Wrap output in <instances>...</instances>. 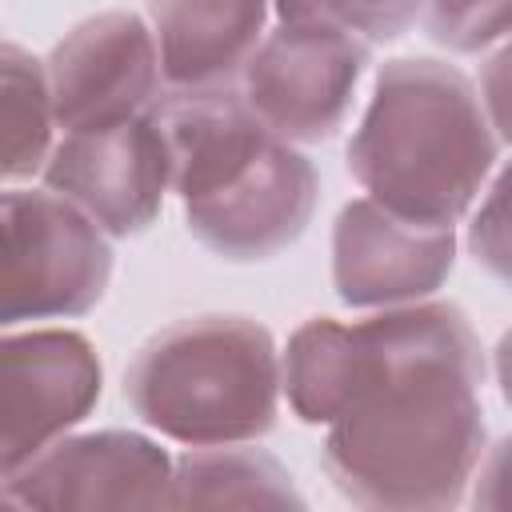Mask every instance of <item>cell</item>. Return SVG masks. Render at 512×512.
<instances>
[{
  "label": "cell",
  "instance_id": "cell-1",
  "mask_svg": "<svg viewBox=\"0 0 512 512\" xmlns=\"http://www.w3.org/2000/svg\"><path fill=\"white\" fill-rule=\"evenodd\" d=\"M496 160V128L464 72L440 60H388L356 136L348 172L388 212L452 228Z\"/></svg>",
  "mask_w": 512,
  "mask_h": 512
},
{
  "label": "cell",
  "instance_id": "cell-2",
  "mask_svg": "<svg viewBox=\"0 0 512 512\" xmlns=\"http://www.w3.org/2000/svg\"><path fill=\"white\" fill-rule=\"evenodd\" d=\"M480 376L420 372L328 424L324 472L360 508H452L484 460Z\"/></svg>",
  "mask_w": 512,
  "mask_h": 512
},
{
  "label": "cell",
  "instance_id": "cell-3",
  "mask_svg": "<svg viewBox=\"0 0 512 512\" xmlns=\"http://www.w3.org/2000/svg\"><path fill=\"white\" fill-rule=\"evenodd\" d=\"M284 364L248 316H188L140 344L124 372L128 408L188 448L244 444L276 424Z\"/></svg>",
  "mask_w": 512,
  "mask_h": 512
},
{
  "label": "cell",
  "instance_id": "cell-4",
  "mask_svg": "<svg viewBox=\"0 0 512 512\" xmlns=\"http://www.w3.org/2000/svg\"><path fill=\"white\" fill-rule=\"evenodd\" d=\"M284 392L304 424H336L376 392L420 372H468L484 380V348L456 304H400L340 324L308 320L284 352Z\"/></svg>",
  "mask_w": 512,
  "mask_h": 512
},
{
  "label": "cell",
  "instance_id": "cell-5",
  "mask_svg": "<svg viewBox=\"0 0 512 512\" xmlns=\"http://www.w3.org/2000/svg\"><path fill=\"white\" fill-rule=\"evenodd\" d=\"M0 320L80 316L112 276L104 228L60 192L8 188L0 216Z\"/></svg>",
  "mask_w": 512,
  "mask_h": 512
},
{
  "label": "cell",
  "instance_id": "cell-6",
  "mask_svg": "<svg viewBox=\"0 0 512 512\" xmlns=\"http://www.w3.org/2000/svg\"><path fill=\"white\" fill-rule=\"evenodd\" d=\"M368 64V40L312 20H280L244 68V100L284 140H328Z\"/></svg>",
  "mask_w": 512,
  "mask_h": 512
},
{
  "label": "cell",
  "instance_id": "cell-7",
  "mask_svg": "<svg viewBox=\"0 0 512 512\" xmlns=\"http://www.w3.org/2000/svg\"><path fill=\"white\" fill-rule=\"evenodd\" d=\"M44 180L52 192L84 208L104 232H144L172 188L168 140L156 112L148 108L116 124L64 132L44 164Z\"/></svg>",
  "mask_w": 512,
  "mask_h": 512
},
{
  "label": "cell",
  "instance_id": "cell-8",
  "mask_svg": "<svg viewBox=\"0 0 512 512\" xmlns=\"http://www.w3.org/2000/svg\"><path fill=\"white\" fill-rule=\"evenodd\" d=\"M176 460L136 432L64 436L4 472V508H172Z\"/></svg>",
  "mask_w": 512,
  "mask_h": 512
},
{
  "label": "cell",
  "instance_id": "cell-9",
  "mask_svg": "<svg viewBox=\"0 0 512 512\" xmlns=\"http://www.w3.org/2000/svg\"><path fill=\"white\" fill-rule=\"evenodd\" d=\"M100 400V360L80 332H12L0 344V468L16 472Z\"/></svg>",
  "mask_w": 512,
  "mask_h": 512
},
{
  "label": "cell",
  "instance_id": "cell-10",
  "mask_svg": "<svg viewBox=\"0 0 512 512\" xmlns=\"http://www.w3.org/2000/svg\"><path fill=\"white\" fill-rule=\"evenodd\" d=\"M56 128H100L148 112L160 100V52L132 12H100L76 24L48 56Z\"/></svg>",
  "mask_w": 512,
  "mask_h": 512
},
{
  "label": "cell",
  "instance_id": "cell-11",
  "mask_svg": "<svg viewBox=\"0 0 512 512\" xmlns=\"http://www.w3.org/2000/svg\"><path fill=\"white\" fill-rule=\"evenodd\" d=\"M316 192L320 180L312 160L300 156L292 140L272 136L228 184L184 200V220L188 232L224 260H268L300 240L312 220Z\"/></svg>",
  "mask_w": 512,
  "mask_h": 512
},
{
  "label": "cell",
  "instance_id": "cell-12",
  "mask_svg": "<svg viewBox=\"0 0 512 512\" xmlns=\"http://www.w3.org/2000/svg\"><path fill=\"white\" fill-rule=\"evenodd\" d=\"M452 260V228L404 220L372 196L344 204L332 228V284L352 308L416 304L444 284Z\"/></svg>",
  "mask_w": 512,
  "mask_h": 512
},
{
  "label": "cell",
  "instance_id": "cell-13",
  "mask_svg": "<svg viewBox=\"0 0 512 512\" xmlns=\"http://www.w3.org/2000/svg\"><path fill=\"white\" fill-rule=\"evenodd\" d=\"M268 0H148L168 88H232L264 40Z\"/></svg>",
  "mask_w": 512,
  "mask_h": 512
},
{
  "label": "cell",
  "instance_id": "cell-14",
  "mask_svg": "<svg viewBox=\"0 0 512 512\" xmlns=\"http://www.w3.org/2000/svg\"><path fill=\"white\" fill-rule=\"evenodd\" d=\"M304 508L288 468L240 444L192 448L176 460L172 508Z\"/></svg>",
  "mask_w": 512,
  "mask_h": 512
},
{
  "label": "cell",
  "instance_id": "cell-15",
  "mask_svg": "<svg viewBox=\"0 0 512 512\" xmlns=\"http://www.w3.org/2000/svg\"><path fill=\"white\" fill-rule=\"evenodd\" d=\"M52 88L48 68L20 44L0 48V172L4 180H24L40 172L52 156Z\"/></svg>",
  "mask_w": 512,
  "mask_h": 512
},
{
  "label": "cell",
  "instance_id": "cell-16",
  "mask_svg": "<svg viewBox=\"0 0 512 512\" xmlns=\"http://www.w3.org/2000/svg\"><path fill=\"white\" fill-rule=\"evenodd\" d=\"M272 4L280 20L332 24L368 44L396 40L424 8V0H272Z\"/></svg>",
  "mask_w": 512,
  "mask_h": 512
},
{
  "label": "cell",
  "instance_id": "cell-17",
  "mask_svg": "<svg viewBox=\"0 0 512 512\" xmlns=\"http://www.w3.org/2000/svg\"><path fill=\"white\" fill-rule=\"evenodd\" d=\"M424 28L452 52H480L512 36V0H424Z\"/></svg>",
  "mask_w": 512,
  "mask_h": 512
},
{
  "label": "cell",
  "instance_id": "cell-18",
  "mask_svg": "<svg viewBox=\"0 0 512 512\" xmlns=\"http://www.w3.org/2000/svg\"><path fill=\"white\" fill-rule=\"evenodd\" d=\"M468 248L484 272L512 288V164L492 180L468 224Z\"/></svg>",
  "mask_w": 512,
  "mask_h": 512
},
{
  "label": "cell",
  "instance_id": "cell-19",
  "mask_svg": "<svg viewBox=\"0 0 512 512\" xmlns=\"http://www.w3.org/2000/svg\"><path fill=\"white\" fill-rule=\"evenodd\" d=\"M480 100L500 140L512 144V36L488 56L480 72Z\"/></svg>",
  "mask_w": 512,
  "mask_h": 512
},
{
  "label": "cell",
  "instance_id": "cell-20",
  "mask_svg": "<svg viewBox=\"0 0 512 512\" xmlns=\"http://www.w3.org/2000/svg\"><path fill=\"white\" fill-rule=\"evenodd\" d=\"M476 508H512V436H504L480 464L476 488H472Z\"/></svg>",
  "mask_w": 512,
  "mask_h": 512
},
{
  "label": "cell",
  "instance_id": "cell-21",
  "mask_svg": "<svg viewBox=\"0 0 512 512\" xmlns=\"http://www.w3.org/2000/svg\"><path fill=\"white\" fill-rule=\"evenodd\" d=\"M496 380H500V396H504V404L512 408V328L500 336V344H496Z\"/></svg>",
  "mask_w": 512,
  "mask_h": 512
}]
</instances>
